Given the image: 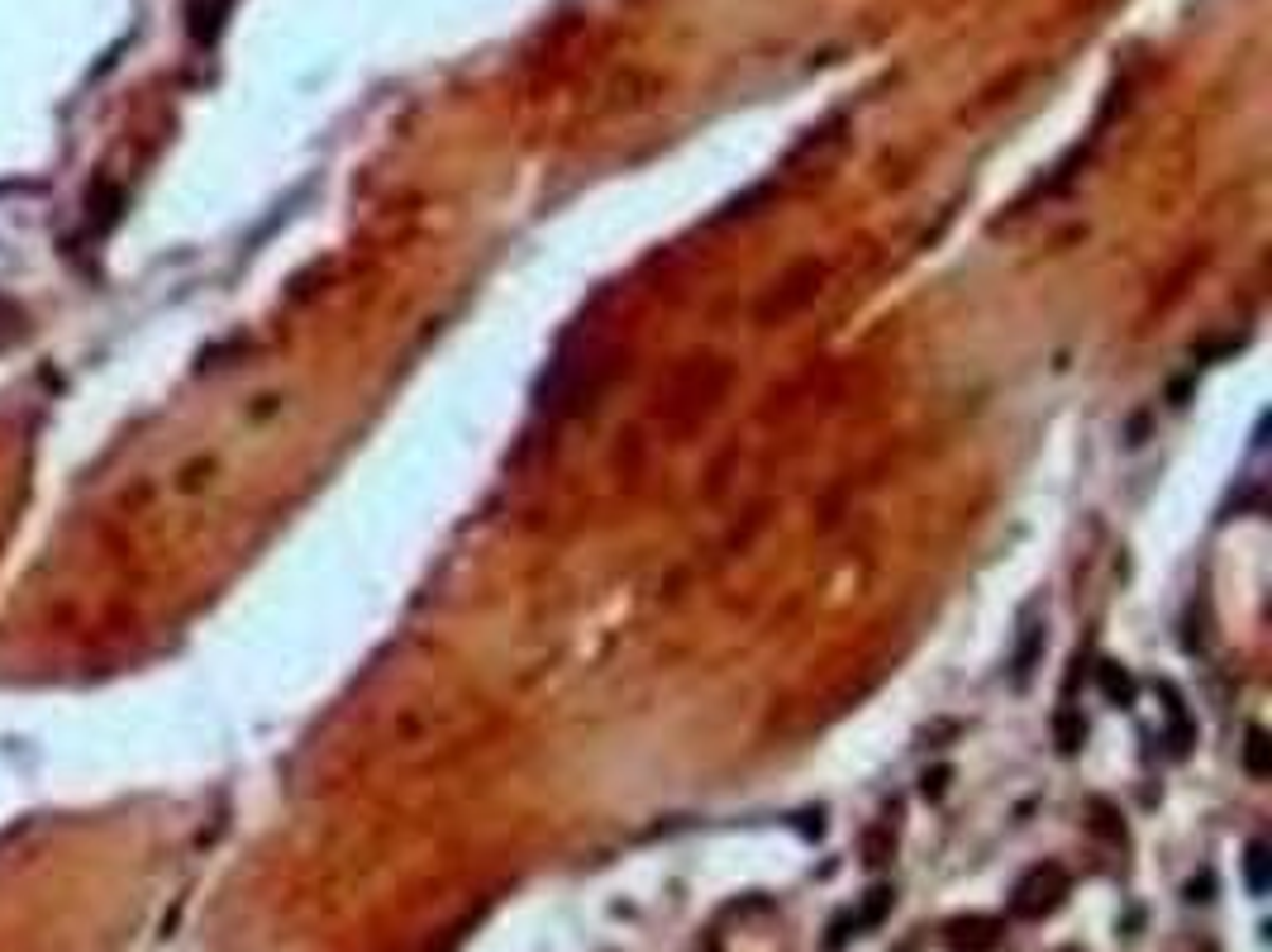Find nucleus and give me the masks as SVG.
Returning <instances> with one entry per match:
<instances>
[{
  "mask_svg": "<svg viewBox=\"0 0 1272 952\" xmlns=\"http://www.w3.org/2000/svg\"><path fill=\"white\" fill-rule=\"evenodd\" d=\"M1268 752H1272L1268 733H1262L1258 724H1253L1249 738H1243V771H1249L1253 781H1268V771H1272V757H1268Z\"/></svg>",
  "mask_w": 1272,
  "mask_h": 952,
  "instance_id": "39448f33",
  "label": "nucleus"
},
{
  "mask_svg": "<svg viewBox=\"0 0 1272 952\" xmlns=\"http://www.w3.org/2000/svg\"><path fill=\"white\" fill-rule=\"evenodd\" d=\"M948 942L958 952H986L1001 942V919H986V914H973V919L948 923Z\"/></svg>",
  "mask_w": 1272,
  "mask_h": 952,
  "instance_id": "f03ea898",
  "label": "nucleus"
},
{
  "mask_svg": "<svg viewBox=\"0 0 1272 952\" xmlns=\"http://www.w3.org/2000/svg\"><path fill=\"white\" fill-rule=\"evenodd\" d=\"M891 904H896V891H891V885H872L868 900H862L858 910H853V919H858V933H862V929H877V923L891 914Z\"/></svg>",
  "mask_w": 1272,
  "mask_h": 952,
  "instance_id": "423d86ee",
  "label": "nucleus"
},
{
  "mask_svg": "<svg viewBox=\"0 0 1272 952\" xmlns=\"http://www.w3.org/2000/svg\"><path fill=\"white\" fill-rule=\"evenodd\" d=\"M1082 733H1087V724L1072 719V710H1062V714H1058V748H1062V752H1077Z\"/></svg>",
  "mask_w": 1272,
  "mask_h": 952,
  "instance_id": "1a4fd4ad",
  "label": "nucleus"
},
{
  "mask_svg": "<svg viewBox=\"0 0 1272 952\" xmlns=\"http://www.w3.org/2000/svg\"><path fill=\"white\" fill-rule=\"evenodd\" d=\"M1091 809H1096V834H1106V838H1125V824H1115V819H1120L1115 809H1110V805H1101V800H1096V805H1091Z\"/></svg>",
  "mask_w": 1272,
  "mask_h": 952,
  "instance_id": "9b49d317",
  "label": "nucleus"
},
{
  "mask_svg": "<svg viewBox=\"0 0 1272 952\" xmlns=\"http://www.w3.org/2000/svg\"><path fill=\"white\" fill-rule=\"evenodd\" d=\"M1062 895H1068V872L1058 862H1043L1020 876V885L1011 895V914L1015 919H1043V914H1053L1062 904Z\"/></svg>",
  "mask_w": 1272,
  "mask_h": 952,
  "instance_id": "f257e3e1",
  "label": "nucleus"
},
{
  "mask_svg": "<svg viewBox=\"0 0 1272 952\" xmlns=\"http://www.w3.org/2000/svg\"><path fill=\"white\" fill-rule=\"evenodd\" d=\"M849 938H858V919H853V910H843L839 919L830 923V938H824V948H830V952H839Z\"/></svg>",
  "mask_w": 1272,
  "mask_h": 952,
  "instance_id": "6e6552de",
  "label": "nucleus"
},
{
  "mask_svg": "<svg viewBox=\"0 0 1272 952\" xmlns=\"http://www.w3.org/2000/svg\"><path fill=\"white\" fill-rule=\"evenodd\" d=\"M1163 714H1167V743H1173V752L1177 757H1186L1192 752V743H1196V724H1192V714H1186V700L1177 695V685H1163Z\"/></svg>",
  "mask_w": 1272,
  "mask_h": 952,
  "instance_id": "7ed1b4c3",
  "label": "nucleus"
},
{
  "mask_svg": "<svg viewBox=\"0 0 1272 952\" xmlns=\"http://www.w3.org/2000/svg\"><path fill=\"white\" fill-rule=\"evenodd\" d=\"M1243 885H1249V895H1268V885H1272V853L1262 838H1253V843L1243 847Z\"/></svg>",
  "mask_w": 1272,
  "mask_h": 952,
  "instance_id": "20e7f679",
  "label": "nucleus"
},
{
  "mask_svg": "<svg viewBox=\"0 0 1272 952\" xmlns=\"http://www.w3.org/2000/svg\"><path fill=\"white\" fill-rule=\"evenodd\" d=\"M1101 691L1115 704H1134V681H1129V672H1120L1115 662H1101Z\"/></svg>",
  "mask_w": 1272,
  "mask_h": 952,
  "instance_id": "0eeeda50",
  "label": "nucleus"
},
{
  "mask_svg": "<svg viewBox=\"0 0 1272 952\" xmlns=\"http://www.w3.org/2000/svg\"><path fill=\"white\" fill-rule=\"evenodd\" d=\"M944 781H948V771H934V776H925V795H944Z\"/></svg>",
  "mask_w": 1272,
  "mask_h": 952,
  "instance_id": "f8f14e48",
  "label": "nucleus"
},
{
  "mask_svg": "<svg viewBox=\"0 0 1272 952\" xmlns=\"http://www.w3.org/2000/svg\"><path fill=\"white\" fill-rule=\"evenodd\" d=\"M891 847H896V843H891L887 828H872V834H868V847H862V853H868V866H882V862H887Z\"/></svg>",
  "mask_w": 1272,
  "mask_h": 952,
  "instance_id": "9d476101",
  "label": "nucleus"
}]
</instances>
